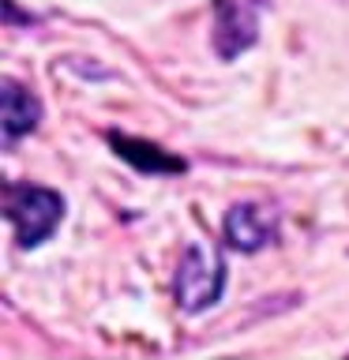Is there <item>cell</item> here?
Returning a JSON list of instances; mask_svg holds the SVG:
<instances>
[{
    "label": "cell",
    "mask_w": 349,
    "mask_h": 360,
    "mask_svg": "<svg viewBox=\"0 0 349 360\" xmlns=\"http://www.w3.org/2000/svg\"><path fill=\"white\" fill-rule=\"evenodd\" d=\"M4 214L15 229V240L23 248H38L64 221V199L42 184H8Z\"/></svg>",
    "instance_id": "cell-1"
},
{
    "label": "cell",
    "mask_w": 349,
    "mask_h": 360,
    "mask_svg": "<svg viewBox=\"0 0 349 360\" xmlns=\"http://www.w3.org/2000/svg\"><path fill=\"white\" fill-rule=\"evenodd\" d=\"M222 289H225V263L222 255L207 244H188L184 259H180V270H177V304L184 311H207L222 300Z\"/></svg>",
    "instance_id": "cell-2"
},
{
    "label": "cell",
    "mask_w": 349,
    "mask_h": 360,
    "mask_svg": "<svg viewBox=\"0 0 349 360\" xmlns=\"http://www.w3.org/2000/svg\"><path fill=\"white\" fill-rule=\"evenodd\" d=\"M259 38V0H214V53L233 60Z\"/></svg>",
    "instance_id": "cell-3"
},
{
    "label": "cell",
    "mask_w": 349,
    "mask_h": 360,
    "mask_svg": "<svg viewBox=\"0 0 349 360\" xmlns=\"http://www.w3.org/2000/svg\"><path fill=\"white\" fill-rule=\"evenodd\" d=\"M225 244L236 252H259L278 236V210L267 202H236L222 221Z\"/></svg>",
    "instance_id": "cell-4"
},
{
    "label": "cell",
    "mask_w": 349,
    "mask_h": 360,
    "mask_svg": "<svg viewBox=\"0 0 349 360\" xmlns=\"http://www.w3.org/2000/svg\"><path fill=\"white\" fill-rule=\"evenodd\" d=\"M0 98H4V146H15V139H23V135H30L38 128L42 101L27 86H19L15 79L0 83Z\"/></svg>",
    "instance_id": "cell-5"
},
{
    "label": "cell",
    "mask_w": 349,
    "mask_h": 360,
    "mask_svg": "<svg viewBox=\"0 0 349 360\" xmlns=\"http://www.w3.org/2000/svg\"><path fill=\"white\" fill-rule=\"evenodd\" d=\"M113 146H117L120 158H128V162L139 165V169H154V173H177V169H184V162H180V158H169V154L158 150V146H151V143L113 135Z\"/></svg>",
    "instance_id": "cell-6"
}]
</instances>
